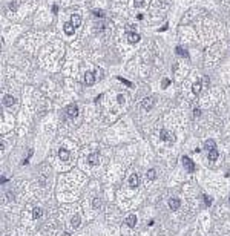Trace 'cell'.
<instances>
[{"label":"cell","instance_id":"4fadbf2b","mask_svg":"<svg viewBox=\"0 0 230 236\" xmlns=\"http://www.w3.org/2000/svg\"><path fill=\"white\" fill-rule=\"evenodd\" d=\"M204 149L207 150V152H210V150L216 149V143L213 141V139H206L204 141Z\"/></svg>","mask_w":230,"mask_h":236},{"label":"cell","instance_id":"ac0fdd59","mask_svg":"<svg viewBox=\"0 0 230 236\" xmlns=\"http://www.w3.org/2000/svg\"><path fill=\"white\" fill-rule=\"evenodd\" d=\"M41 215H43V210H41L40 207H35L34 210H32V218H34V219H39Z\"/></svg>","mask_w":230,"mask_h":236},{"label":"cell","instance_id":"ba28073f","mask_svg":"<svg viewBox=\"0 0 230 236\" xmlns=\"http://www.w3.org/2000/svg\"><path fill=\"white\" fill-rule=\"evenodd\" d=\"M140 34H137V32H127V41L132 43V45H135V43L140 41Z\"/></svg>","mask_w":230,"mask_h":236},{"label":"cell","instance_id":"6da1fadb","mask_svg":"<svg viewBox=\"0 0 230 236\" xmlns=\"http://www.w3.org/2000/svg\"><path fill=\"white\" fill-rule=\"evenodd\" d=\"M160 138H161L164 143H173L175 141V135H173L172 132L166 130V129H163V130L160 132Z\"/></svg>","mask_w":230,"mask_h":236},{"label":"cell","instance_id":"8992f818","mask_svg":"<svg viewBox=\"0 0 230 236\" xmlns=\"http://www.w3.org/2000/svg\"><path fill=\"white\" fill-rule=\"evenodd\" d=\"M88 164L89 166H98L100 164V155L98 153H90L88 157Z\"/></svg>","mask_w":230,"mask_h":236},{"label":"cell","instance_id":"5b68a950","mask_svg":"<svg viewBox=\"0 0 230 236\" xmlns=\"http://www.w3.org/2000/svg\"><path fill=\"white\" fill-rule=\"evenodd\" d=\"M129 186L132 187V189H137V187L140 186V175H138V173L131 175V178H129Z\"/></svg>","mask_w":230,"mask_h":236},{"label":"cell","instance_id":"cb8c5ba5","mask_svg":"<svg viewBox=\"0 0 230 236\" xmlns=\"http://www.w3.org/2000/svg\"><path fill=\"white\" fill-rule=\"evenodd\" d=\"M118 80H120V81H121V83H124V84H127V86H129V88H132V83H131V81H127V80H124V78H123V77H118Z\"/></svg>","mask_w":230,"mask_h":236},{"label":"cell","instance_id":"7402d4cb","mask_svg":"<svg viewBox=\"0 0 230 236\" xmlns=\"http://www.w3.org/2000/svg\"><path fill=\"white\" fill-rule=\"evenodd\" d=\"M92 207H94V208H100V207H101V201L98 199V198H95V199L92 201Z\"/></svg>","mask_w":230,"mask_h":236},{"label":"cell","instance_id":"277c9868","mask_svg":"<svg viewBox=\"0 0 230 236\" xmlns=\"http://www.w3.org/2000/svg\"><path fill=\"white\" fill-rule=\"evenodd\" d=\"M183 164H184V167L189 172H195V163L189 157H183Z\"/></svg>","mask_w":230,"mask_h":236},{"label":"cell","instance_id":"e0dca14e","mask_svg":"<svg viewBox=\"0 0 230 236\" xmlns=\"http://www.w3.org/2000/svg\"><path fill=\"white\" fill-rule=\"evenodd\" d=\"M80 224H82V219H80V216H78V215H75V216L72 218V221H71V225H72L74 228H77Z\"/></svg>","mask_w":230,"mask_h":236},{"label":"cell","instance_id":"f546056e","mask_svg":"<svg viewBox=\"0 0 230 236\" xmlns=\"http://www.w3.org/2000/svg\"><path fill=\"white\" fill-rule=\"evenodd\" d=\"M52 11H54V14L58 12V6H57V5H54V6H52Z\"/></svg>","mask_w":230,"mask_h":236},{"label":"cell","instance_id":"1f68e13d","mask_svg":"<svg viewBox=\"0 0 230 236\" xmlns=\"http://www.w3.org/2000/svg\"><path fill=\"white\" fill-rule=\"evenodd\" d=\"M229 202H230V198H229Z\"/></svg>","mask_w":230,"mask_h":236},{"label":"cell","instance_id":"4316f807","mask_svg":"<svg viewBox=\"0 0 230 236\" xmlns=\"http://www.w3.org/2000/svg\"><path fill=\"white\" fill-rule=\"evenodd\" d=\"M94 14L97 15V17H103V15H104V12H103V11H94Z\"/></svg>","mask_w":230,"mask_h":236},{"label":"cell","instance_id":"3957f363","mask_svg":"<svg viewBox=\"0 0 230 236\" xmlns=\"http://www.w3.org/2000/svg\"><path fill=\"white\" fill-rule=\"evenodd\" d=\"M66 115L68 118H75L78 115V107L75 104H71V106H68L66 107Z\"/></svg>","mask_w":230,"mask_h":236},{"label":"cell","instance_id":"8fae6325","mask_svg":"<svg viewBox=\"0 0 230 236\" xmlns=\"http://www.w3.org/2000/svg\"><path fill=\"white\" fill-rule=\"evenodd\" d=\"M84 83H86L88 86H92L95 83V77H94V72H86L84 74Z\"/></svg>","mask_w":230,"mask_h":236},{"label":"cell","instance_id":"484cf974","mask_svg":"<svg viewBox=\"0 0 230 236\" xmlns=\"http://www.w3.org/2000/svg\"><path fill=\"white\" fill-rule=\"evenodd\" d=\"M204 201H206L207 206H210V204H212V198H209L207 195H204Z\"/></svg>","mask_w":230,"mask_h":236},{"label":"cell","instance_id":"5bb4252c","mask_svg":"<svg viewBox=\"0 0 230 236\" xmlns=\"http://www.w3.org/2000/svg\"><path fill=\"white\" fill-rule=\"evenodd\" d=\"M71 21L74 23V26H75V28H78V26L82 25V15H78V14H72Z\"/></svg>","mask_w":230,"mask_h":236},{"label":"cell","instance_id":"52a82bcc","mask_svg":"<svg viewBox=\"0 0 230 236\" xmlns=\"http://www.w3.org/2000/svg\"><path fill=\"white\" fill-rule=\"evenodd\" d=\"M180 206H181V201L178 199V198H170V199H169V208H170V210H178V208H180Z\"/></svg>","mask_w":230,"mask_h":236},{"label":"cell","instance_id":"9a60e30c","mask_svg":"<svg viewBox=\"0 0 230 236\" xmlns=\"http://www.w3.org/2000/svg\"><path fill=\"white\" fill-rule=\"evenodd\" d=\"M58 157H60L61 161H68V159H69V152H68L66 149L61 147L60 150H58Z\"/></svg>","mask_w":230,"mask_h":236},{"label":"cell","instance_id":"ffe728a7","mask_svg":"<svg viewBox=\"0 0 230 236\" xmlns=\"http://www.w3.org/2000/svg\"><path fill=\"white\" fill-rule=\"evenodd\" d=\"M146 176H147V179H149V181H153V179H155V176H157V172H155L153 169H149V170H147V173H146Z\"/></svg>","mask_w":230,"mask_h":236},{"label":"cell","instance_id":"4dcf8cb0","mask_svg":"<svg viewBox=\"0 0 230 236\" xmlns=\"http://www.w3.org/2000/svg\"><path fill=\"white\" fill-rule=\"evenodd\" d=\"M9 6H11V9L14 11V9H15V6H17V5H15V3H11V5H9Z\"/></svg>","mask_w":230,"mask_h":236},{"label":"cell","instance_id":"7c38bea8","mask_svg":"<svg viewBox=\"0 0 230 236\" xmlns=\"http://www.w3.org/2000/svg\"><path fill=\"white\" fill-rule=\"evenodd\" d=\"M126 225L129 228L135 227V225H137V216H135V215H129V216L126 218Z\"/></svg>","mask_w":230,"mask_h":236},{"label":"cell","instance_id":"9c48e42d","mask_svg":"<svg viewBox=\"0 0 230 236\" xmlns=\"http://www.w3.org/2000/svg\"><path fill=\"white\" fill-rule=\"evenodd\" d=\"M63 29H65V32L68 35H72L74 32H75V26H74L72 21H66V23L63 25Z\"/></svg>","mask_w":230,"mask_h":236},{"label":"cell","instance_id":"44dd1931","mask_svg":"<svg viewBox=\"0 0 230 236\" xmlns=\"http://www.w3.org/2000/svg\"><path fill=\"white\" fill-rule=\"evenodd\" d=\"M175 52L178 54V55H183V57H189V52L187 51H184L181 46H176V49H175Z\"/></svg>","mask_w":230,"mask_h":236},{"label":"cell","instance_id":"2e32d148","mask_svg":"<svg viewBox=\"0 0 230 236\" xmlns=\"http://www.w3.org/2000/svg\"><path fill=\"white\" fill-rule=\"evenodd\" d=\"M218 157H219V153H218V150H216V149L210 150V152H209V155H207L209 161H216V159H218Z\"/></svg>","mask_w":230,"mask_h":236},{"label":"cell","instance_id":"f1b7e54d","mask_svg":"<svg viewBox=\"0 0 230 236\" xmlns=\"http://www.w3.org/2000/svg\"><path fill=\"white\" fill-rule=\"evenodd\" d=\"M118 103H120V104L124 103V97H123V95H118Z\"/></svg>","mask_w":230,"mask_h":236},{"label":"cell","instance_id":"7a4b0ae2","mask_svg":"<svg viewBox=\"0 0 230 236\" xmlns=\"http://www.w3.org/2000/svg\"><path fill=\"white\" fill-rule=\"evenodd\" d=\"M155 97H146V98L143 100V107L146 110H149V109H152V107L155 106Z\"/></svg>","mask_w":230,"mask_h":236},{"label":"cell","instance_id":"d4e9b609","mask_svg":"<svg viewBox=\"0 0 230 236\" xmlns=\"http://www.w3.org/2000/svg\"><path fill=\"white\" fill-rule=\"evenodd\" d=\"M169 84H170V80H169V78H164V80H163V88H167Z\"/></svg>","mask_w":230,"mask_h":236},{"label":"cell","instance_id":"83f0119b","mask_svg":"<svg viewBox=\"0 0 230 236\" xmlns=\"http://www.w3.org/2000/svg\"><path fill=\"white\" fill-rule=\"evenodd\" d=\"M201 115V110L200 109H193V117H200Z\"/></svg>","mask_w":230,"mask_h":236},{"label":"cell","instance_id":"30bf717a","mask_svg":"<svg viewBox=\"0 0 230 236\" xmlns=\"http://www.w3.org/2000/svg\"><path fill=\"white\" fill-rule=\"evenodd\" d=\"M3 104H5V106H8V107H11V106L15 104V98H14L12 95L6 94V95L3 97Z\"/></svg>","mask_w":230,"mask_h":236},{"label":"cell","instance_id":"d6986e66","mask_svg":"<svg viewBox=\"0 0 230 236\" xmlns=\"http://www.w3.org/2000/svg\"><path fill=\"white\" fill-rule=\"evenodd\" d=\"M201 88H202L201 83H200V81H196V83H193V86H192V92L198 95V94L201 92Z\"/></svg>","mask_w":230,"mask_h":236},{"label":"cell","instance_id":"603a6c76","mask_svg":"<svg viewBox=\"0 0 230 236\" xmlns=\"http://www.w3.org/2000/svg\"><path fill=\"white\" fill-rule=\"evenodd\" d=\"M133 5H135V8H143L144 6V0H133Z\"/></svg>","mask_w":230,"mask_h":236}]
</instances>
